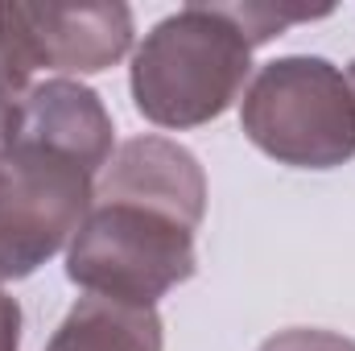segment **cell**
<instances>
[{"label":"cell","mask_w":355,"mask_h":351,"mask_svg":"<svg viewBox=\"0 0 355 351\" xmlns=\"http://www.w3.org/2000/svg\"><path fill=\"white\" fill-rule=\"evenodd\" d=\"M95 198V174L75 157L12 137L0 153V281H21L58 257Z\"/></svg>","instance_id":"cell-4"},{"label":"cell","mask_w":355,"mask_h":351,"mask_svg":"<svg viewBox=\"0 0 355 351\" xmlns=\"http://www.w3.org/2000/svg\"><path fill=\"white\" fill-rule=\"evenodd\" d=\"M0 351H21V306L0 289Z\"/></svg>","instance_id":"cell-9"},{"label":"cell","mask_w":355,"mask_h":351,"mask_svg":"<svg viewBox=\"0 0 355 351\" xmlns=\"http://www.w3.org/2000/svg\"><path fill=\"white\" fill-rule=\"evenodd\" d=\"M132 50L128 4H0V83L12 95L37 71L99 75Z\"/></svg>","instance_id":"cell-5"},{"label":"cell","mask_w":355,"mask_h":351,"mask_svg":"<svg viewBox=\"0 0 355 351\" xmlns=\"http://www.w3.org/2000/svg\"><path fill=\"white\" fill-rule=\"evenodd\" d=\"M166 327L153 306H128L87 293L58 323L46 351H162Z\"/></svg>","instance_id":"cell-7"},{"label":"cell","mask_w":355,"mask_h":351,"mask_svg":"<svg viewBox=\"0 0 355 351\" xmlns=\"http://www.w3.org/2000/svg\"><path fill=\"white\" fill-rule=\"evenodd\" d=\"M202 215L207 174L198 157L166 137H132L99 174L67 252V277L112 302L157 306L198 268Z\"/></svg>","instance_id":"cell-1"},{"label":"cell","mask_w":355,"mask_h":351,"mask_svg":"<svg viewBox=\"0 0 355 351\" xmlns=\"http://www.w3.org/2000/svg\"><path fill=\"white\" fill-rule=\"evenodd\" d=\"M257 351H355V339L339 331H318V327H293L265 339Z\"/></svg>","instance_id":"cell-8"},{"label":"cell","mask_w":355,"mask_h":351,"mask_svg":"<svg viewBox=\"0 0 355 351\" xmlns=\"http://www.w3.org/2000/svg\"><path fill=\"white\" fill-rule=\"evenodd\" d=\"M17 103H21V95H12V91L0 83V153L12 145V137H17Z\"/></svg>","instance_id":"cell-10"},{"label":"cell","mask_w":355,"mask_h":351,"mask_svg":"<svg viewBox=\"0 0 355 351\" xmlns=\"http://www.w3.org/2000/svg\"><path fill=\"white\" fill-rule=\"evenodd\" d=\"M17 137L42 141L75 157L91 174L107 170L116 145V128L103 99L75 79H46L25 91L17 103Z\"/></svg>","instance_id":"cell-6"},{"label":"cell","mask_w":355,"mask_h":351,"mask_svg":"<svg viewBox=\"0 0 355 351\" xmlns=\"http://www.w3.org/2000/svg\"><path fill=\"white\" fill-rule=\"evenodd\" d=\"M240 128L277 166L335 170L355 157V87L318 54L272 58L244 91Z\"/></svg>","instance_id":"cell-3"},{"label":"cell","mask_w":355,"mask_h":351,"mask_svg":"<svg viewBox=\"0 0 355 351\" xmlns=\"http://www.w3.org/2000/svg\"><path fill=\"white\" fill-rule=\"evenodd\" d=\"M352 87H355V62H352Z\"/></svg>","instance_id":"cell-11"},{"label":"cell","mask_w":355,"mask_h":351,"mask_svg":"<svg viewBox=\"0 0 355 351\" xmlns=\"http://www.w3.org/2000/svg\"><path fill=\"white\" fill-rule=\"evenodd\" d=\"M327 12L272 4H186L162 17L132 54L128 87L137 112L157 128H198L219 120L244 91L252 50Z\"/></svg>","instance_id":"cell-2"}]
</instances>
